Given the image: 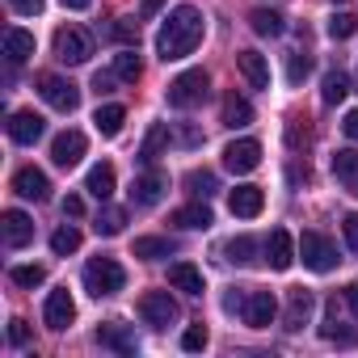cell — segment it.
Wrapping results in <instances>:
<instances>
[{"mask_svg":"<svg viewBox=\"0 0 358 358\" xmlns=\"http://www.w3.org/2000/svg\"><path fill=\"white\" fill-rule=\"evenodd\" d=\"M203 34H207L203 13H199L194 5H177V9L164 13V22H160V30H156V55H160L164 64L186 59V55H194V47L203 43Z\"/></svg>","mask_w":358,"mask_h":358,"instance_id":"1","label":"cell"},{"mask_svg":"<svg viewBox=\"0 0 358 358\" xmlns=\"http://www.w3.org/2000/svg\"><path fill=\"white\" fill-rule=\"evenodd\" d=\"M85 287H89V295H97V299L118 295V291L127 287V270H122L114 257H93V262L85 266Z\"/></svg>","mask_w":358,"mask_h":358,"instance_id":"2","label":"cell"},{"mask_svg":"<svg viewBox=\"0 0 358 358\" xmlns=\"http://www.w3.org/2000/svg\"><path fill=\"white\" fill-rule=\"evenodd\" d=\"M207 72L203 68H190V72H182V76H173L169 80V106L173 110H194L203 97H207Z\"/></svg>","mask_w":358,"mask_h":358,"instance_id":"3","label":"cell"},{"mask_svg":"<svg viewBox=\"0 0 358 358\" xmlns=\"http://www.w3.org/2000/svg\"><path fill=\"white\" fill-rule=\"evenodd\" d=\"M38 93H43V101H47L51 110H59V114H72V110L80 106V89H76L72 80L55 76V72H43V76H38Z\"/></svg>","mask_w":358,"mask_h":358,"instance_id":"4","label":"cell"},{"mask_svg":"<svg viewBox=\"0 0 358 358\" xmlns=\"http://www.w3.org/2000/svg\"><path fill=\"white\" fill-rule=\"evenodd\" d=\"M89 55H93V38L85 34V30H76V26H64V30H55V59L59 64H89Z\"/></svg>","mask_w":358,"mask_h":358,"instance_id":"5","label":"cell"},{"mask_svg":"<svg viewBox=\"0 0 358 358\" xmlns=\"http://www.w3.org/2000/svg\"><path fill=\"white\" fill-rule=\"evenodd\" d=\"M299 257H303V266L316 270V274H329V270L337 266V249H333V241L320 236V232H303V236H299Z\"/></svg>","mask_w":358,"mask_h":358,"instance_id":"6","label":"cell"},{"mask_svg":"<svg viewBox=\"0 0 358 358\" xmlns=\"http://www.w3.org/2000/svg\"><path fill=\"white\" fill-rule=\"evenodd\" d=\"M139 316H143V324H152V329H169L177 316V299L169 295V291H148V295H139Z\"/></svg>","mask_w":358,"mask_h":358,"instance_id":"7","label":"cell"},{"mask_svg":"<svg viewBox=\"0 0 358 358\" xmlns=\"http://www.w3.org/2000/svg\"><path fill=\"white\" fill-rule=\"evenodd\" d=\"M43 320H47V329H55V333H64V329L76 320V299L68 295V287H55V291L47 295V303H43Z\"/></svg>","mask_w":358,"mask_h":358,"instance_id":"8","label":"cell"},{"mask_svg":"<svg viewBox=\"0 0 358 358\" xmlns=\"http://www.w3.org/2000/svg\"><path fill=\"white\" fill-rule=\"evenodd\" d=\"M312 312H316V295L308 291V287H291L287 291V312H282V329H291V333H299L308 320H312Z\"/></svg>","mask_w":358,"mask_h":358,"instance_id":"9","label":"cell"},{"mask_svg":"<svg viewBox=\"0 0 358 358\" xmlns=\"http://www.w3.org/2000/svg\"><path fill=\"white\" fill-rule=\"evenodd\" d=\"M164 194H169V173H160V169H148L143 177H135V186H131V203L135 207H156Z\"/></svg>","mask_w":358,"mask_h":358,"instance_id":"10","label":"cell"},{"mask_svg":"<svg viewBox=\"0 0 358 358\" xmlns=\"http://www.w3.org/2000/svg\"><path fill=\"white\" fill-rule=\"evenodd\" d=\"M85 152H89V139H85L80 131H64V135H55V143H51V160H55L59 169H76V164L85 160Z\"/></svg>","mask_w":358,"mask_h":358,"instance_id":"11","label":"cell"},{"mask_svg":"<svg viewBox=\"0 0 358 358\" xmlns=\"http://www.w3.org/2000/svg\"><path fill=\"white\" fill-rule=\"evenodd\" d=\"M262 164V143L257 139H232L228 148H224V169H232V173H253Z\"/></svg>","mask_w":358,"mask_h":358,"instance_id":"12","label":"cell"},{"mask_svg":"<svg viewBox=\"0 0 358 358\" xmlns=\"http://www.w3.org/2000/svg\"><path fill=\"white\" fill-rule=\"evenodd\" d=\"M241 316H245V324H249V329H266V324L278 316V299H274L270 291H249V295H245Z\"/></svg>","mask_w":358,"mask_h":358,"instance_id":"13","label":"cell"},{"mask_svg":"<svg viewBox=\"0 0 358 358\" xmlns=\"http://www.w3.org/2000/svg\"><path fill=\"white\" fill-rule=\"evenodd\" d=\"M13 194H22V199H30V203H47V194H51L47 173L34 169V164L17 169V173H13Z\"/></svg>","mask_w":358,"mask_h":358,"instance_id":"14","label":"cell"},{"mask_svg":"<svg viewBox=\"0 0 358 358\" xmlns=\"http://www.w3.org/2000/svg\"><path fill=\"white\" fill-rule=\"evenodd\" d=\"M43 131H47V122H43V114H34V110H17L13 118H9V139L13 143H38L43 139Z\"/></svg>","mask_w":358,"mask_h":358,"instance_id":"15","label":"cell"},{"mask_svg":"<svg viewBox=\"0 0 358 358\" xmlns=\"http://www.w3.org/2000/svg\"><path fill=\"white\" fill-rule=\"evenodd\" d=\"M295 257H299V253H295L291 232H287V228H274L270 241H266V262H270V270H291Z\"/></svg>","mask_w":358,"mask_h":358,"instance_id":"16","label":"cell"},{"mask_svg":"<svg viewBox=\"0 0 358 358\" xmlns=\"http://www.w3.org/2000/svg\"><path fill=\"white\" fill-rule=\"evenodd\" d=\"M0 232H5V245H9V249H26V245L34 241V220H30L26 211H5Z\"/></svg>","mask_w":358,"mask_h":358,"instance_id":"17","label":"cell"},{"mask_svg":"<svg viewBox=\"0 0 358 358\" xmlns=\"http://www.w3.org/2000/svg\"><path fill=\"white\" fill-rule=\"evenodd\" d=\"M228 207H232V215H236V220H253V215H262L266 194H262L257 186H236V190L228 194Z\"/></svg>","mask_w":358,"mask_h":358,"instance_id":"18","label":"cell"},{"mask_svg":"<svg viewBox=\"0 0 358 358\" xmlns=\"http://www.w3.org/2000/svg\"><path fill=\"white\" fill-rule=\"evenodd\" d=\"M169 287L186 291V295H203V291H207V278H203V270H199V266L177 262V266H169Z\"/></svg>","mask_w":358,"mask_h":358,"instance_id":"19","label":"cell"},{"mask_svg":"<svg viewBox=\"0 0 358 358\" xmlns=\"http://www.w3.org/2000/svg\"><path fill=\"white\" fill-rule=\"evenodd\" d=\"M97 341H101L106 350H114V354H135V350H139V341H135V333H131L127 324H118V320H110V324H101V329H97Z\"/></svg>","mask_w":358,"mask_h":358,"instance_id":"20","label":"cell"},{"mask_svg":"<svg viewBox=\"0 0 358 358\" xmlns=\"http://www.w3.org/2000/svg\"><path fill=\"white\" fill-rule=\"evenodd\" d=\"M173 224L186 228V232H207V228L215 224V215H211L207 199H199V203H190V207H182V211H173Z\"/></svg>","mask_w":358,"mask_h":358,"instance_id":"21","label":"cell"},{"mask_svg":"<svg viewBox=\"0 0 358 358\" xmlns=\"http://www.w3.org/2000/svg\"><path fill=\"white\" fill-rule=\"evenodd\" d=\"M236 68H241V76H245L253 89H270V64H266V55L241 51V55H236Z\"/></svg>","mask_w":358,"mask_h":358,"instance_id":"22","label":"cell"},{"mask_svg":"<svg viewBox=\"0 0 358 358\" xmlns=\"http://www.w3.org/2000/svg\"><path fill=\"white\" fill-rule=\"evenodd\" d=\"M85 190H89L97 203H110V199H114V169H110V164H93L89 177H85Z\"/></svg>","mask_w":358,"mask_h":358,"instance_id":"23","label":"cell"},{"mask_svg":"<svg viewBox=\"0 0 358 358\" xmlns=\"http://www.w3.org/2000/svg\"><path fill=\"white\" fill-rule=\"evenodd\" d=\"M320 337H324V341H337V345H358V333L337 320V299L329 303V312H324V320H320Z\"/></svg>","mask_w":358,"mask_h":358,"instance_id":"24","label":"cell"},{"mask_svg":"<svg viewBox=\"0 0 358 358\" xmlns=\"http://www.w3.org/2000/svg\"><path fill=\"white\" fill-rule=\"evenodd\" d=\"M5 55H9V64H26L30 55H34V34L30 30H5Z\"/></svg>","mask_w":358,"mask_h":358,"instance_id":"25","label":"cell"},{"mask_svg":"<svg viewBox=\"0 0 358 358\" xmlns=\"http://www.w3.org/2000/svg\"><path fill=\"white\" fill-rule=\"evenodd\" d=\"M333 173H337V182L350 194H358V152H337L333 156Z\"/></svg>","mask_w":358,"mask_h":358,"instance_id":"26","label":"cell"},{"mask_svg":"<svg viewBox=\"0 0 358 358\" xmlns=\"http://www.w3.org/2000/svg\"><path fill=\"white\" fill-rule=\"evenodd\" d=\"M345 93H350V76H345L341 68H329V72H324V85H320V97H324V106H337V101H345Z\"/></svg>","mask_w":358,"mask_h":358,"instance_id":"27","label":"cell"},{"mask_svg":"<svg viewBox=\"0 0 358 358\" xmlns=\"http://www.w3.org/2000/svg\"><path fill=\"white\" fill-rule=\"evenodd\" d=\"M249 122H253V106H249L245 97L228 93V97H224V127L236 131V127H249Z\"/></svg>","mask_w":358,"mask_h":358,"instance_id":"28","label":"cell"},{"mask_svg":"<svg viewBox=\"0 0 358 358\" xmlns=\"http://www.w3.org/2000/svg\"><path fill=\"white\" fill-rule=\"evenodd\" d=\"M93 122H97V131L106 135V139H114L118 131H122V122H127V110L122 106H97V114H93Z\"/></svg>","mask_w":358,"mask_h":358,"instance_id":"29","label":"cell"},{"mask_svg":"<svg viewBox=\"0 0 358 358\" xmlns=\"http://www.w3.org/2000/svg\"><path fill=\"white\" fill-rule=\"evenodd\" d=\"M257 253H266V245H257L253 236H236V241H228V262H236V266H253Z\"/></svg>","mask_w":358,"mask_h":358,"instance_id":"30","label":"cell"},{"mask_svg":"<svg viewBox=\"0 0 358 358\" xmlns=\"http://www.w3.org/2000/svg\"><path fill=\"white\" fill-rule=\"evenodd\" d=\"M249 26H253V34H262V38H278V34H282V17H278L274 9H253V13H249Z\"/></svg>","mask_w":358,"mask_h":358,"instance_id":"31","label":"cell"},{"mask_svg":"<svg viewBox=\"0 0 358 358\" xmlns=\"http://www.w3.org/2000/svg\"><path fill=\"white\" fill-rule=\"evenodd\" d=\"M164 143H169V127H164V122H156V127L148 131L143 148H139V160H143V164H156V156L164 152Z\"/></svg>","mask_w":358,"mask_h":358,"instance_id":"32","label":"cell"},{"mask_svg":"<svg viewBox=\"0 0 358 358\" xmlns=\"http://www.w3.org/2000/svg\"><path fill=\"white\" fill-rule=\"evenodd\" d=\"M93 228H97V236H118V232L127 228V211H122V207H101Z\"/></svg>","mask_w":358,"mask_h":358,"instance_id":"33","label":"cell"},{"mask_svg":"<svg viewBox=\"0 0 358 358\" xmlns=\"http://www.w3.org/2000/svg\"><path fill=\"white\" fill-rule=\"evenodd\" d=\"M169 253H173V241H164V236H139L135 241V257H143V262H160Z\"/></svg>","mask_w":358,"mask_h":358,"instance_id":"34","label":"cell"},{"mask_svg":"<svg viewBox=\"0 0 358 358\" xmlns=\"http://www.w3.org/2000/svg\"><path fill=\"white\" fill-rule=\"evenodd\" d=\"M139 72H143V64H139V55H135V47H127L122 55H114V76H118V80H127V85H135V80H139Z\"/></svg>","mask_w":358,"mask_h":358,"instance_id":"35","label":"cell"},{"mask_svg":"<svg viewBox=\"0 0 358 358\" xmlns=\"http://www.w3.org/2000/svg\"><path fill=\"white\" fill-rule=\"evenodd\" d=\"M186 186H190L194 199H211V194L220 190V182H215V173H211V169H194V173L186 177Z\"/></svg>","mask_w":358,"mask_h":358,"instance_id":"36","label":"cell"},{"mask_svg":"<svg viewBox=\"0 0 358 358\" xmlns=\"http://www.w3.org/2000/svg\"><path fill=\"white\" fill-rule=\"evenodd\" d=\"M80 249V232L68 224V228H55L51 232V253H59V257H68V253H76Z\"/></svg>","mask_w":358,"mask_h":358,"instance_id":"37","label":"cell"},{"mask_svg":"<svg viewBox=\"0 0 358 358\" xmlns=\"http://www.w3.org/2000/svg\"><path fill=\"white\" fill-rule=\"evenodd\" d=\"M9 278H13L17 287H30V291H34V287H43V282H47V270H43V266H13V270H9Z\"/></svg>","mask_w":358,"mask_h":358,"instance_id":"38","label":"cell"},{"mask_svg":"<svg viewBox=\"0 0 358 358\" xmlns=\"http://www.w3.org/2000/svg\"><path fill=\"white\" fill-rule=\"evenodd\" d=\"M110 34H114L122 47H139V22H135V17H118Z\"/></svg>","mask_w":358,"mask_h":358,"instance_id":"39","label":"cell"},{"mask_svg":"<svg viewBox=\"0 0 358 358\" xmlns=\"http://www.w3.org/2000/svg\"><path fill=\"white\" fill-rule=\"evenodd\" d=\"M358 30V17L354 13H333L329 17V38H350Z\"/></svg>","mask_w":358,"mask_h":358,"instance_id":"40","label":"cell"},{"mask_svg":"<svg viewBox=\"0 0 358 358\" xmlns=\"http://www.w3.org/2000/svg\"><path fill=\"white\" fill-rule=\"evenodd\" d=\"M308 72H312V59H308V55H299V51L287 55V80H291V85H303Z\"/></svg>","mask_w":358,"mask_h":358,"instance_id":"41","label":"cell"},{"mask_svg":"<svg viewBox=\"0 0 358 358\" xmlns=\"http://www.w3.org/2000/svg\"><path fill=\"white\" fill-rule=\"evenodd\" d=\"M182 350H190V354H194V350H207V329H203V324H190V329L182 333Z\"/></svg>","mask_w":358,"mask_h":358,"instance_id":"42","label":"cell"},{"mask_svg":"<svg viewBox=\"0 0 358 358\" xmlns=\"http://www.w3.org/2000/svg\"><path fill=\"white\" fill-rule=\"evenodd\" d=\"M341 232H345V245H350V253L358 257V211H350V215L341 220Z\"/></svg>","mask_w":358,"mask_h":358,"instance_id":"43","label":"cell"},{"mask_svg":"<svg viewBox=\"0 0 358 358\" xmlns=\"http://www.w3.org/2000/svg\"><path fill=\"white\" fill-rule=\"evenodd\" d=\"M13 5V13H22V17H38L43 9H47V0H9Z\"/></svg>","mask_w":358,"mask_h":358,"instance_id":"44","label":"cell"},{"mask_svg":"<svg viewBox=\"0 0 358 358\" xmlns=\"http://www.w3.org/2000/svg\"><path fill=\"white\" fill-rule=\"evenodd\" d=\"M9 341L13 345H26L30 341V324L26 320H9Z\"/></svg>","mask_w":358,"mask_h":358,"instance_id":"45","label":"cell"},{"mask_svg":"<svg viewBox=\"0 0 358 358\" xmlns=\"http://www.w3.org/2000/svg\"><path fill=\"white\" fill-rule=\"evenodd\" d=\"M64 215L80 220V215H85V199H80V194H68V199H64Z\"/></svg>","mask_w":358,"mask_h":358,"instance_id":"46","label":"cell"},{"mask_svg":"<svg viewBox=\"0 0 358 358\" xmlns=\"http://www.w3.org/2000/svg\"><path fill=\"white\" fill-rule=\"evenodd\" d=\"M341 131H345V139H358V110H350V114H345Z\"/></svg>","mask_w":358,"mask_h":358,"instance_id":"47","label":"cell"},{"mask_svg":"<svg viewBox=\"0 0 358 358\" xmlns=\"http://www.w3.org/2000/svg\"><path fill=\"white\" fill-rule=\"evenodd\" d=\"M114 80H118V76H106V72H97V76H93V89H97V93H110V85H114Z\"/></svg>","mask_w":358,"mask_h":358,"instance_id":"48","label":"cell"},{"mask_svg":"<svg viewBox=\"0 0 358 358\" xmlns=\"http://www.w3.org/2000/svg\"><path fill=\"white\" fill-rule=\"evenodd\" d=\"M345 303H350V312L358 316V282H350V287H345Z\"/></svg>","mask_w":358,"mask_h":358,"instance_id":"49","label":"cell"},{"mask_svg":"<svg viewBox=\"0 0 358 358\" xmlns=\"http://www.w3.org/2000/svg\"><path fill=\"white\" fill-rule=\"evenodd\" d=\"M59 5H64V9H76V13H85V9L93 5V0H59Z\"/></svg>","mask_w":358,"mask_h":358,"instance_id":"50","label":"cell"},{"mask_svg":"<svg viewBox=\"0 0 358 358\" xmlns=\"http://www.w3.org/2000/svg\"><path fill=\"white\" fill-rule=\"evenodd\" d=\"M182 143H199V131L194 127H182Z\"/></svg>","mask_w":358,"mask_h":358,"instance_id":"51","label":"cell"},{"mask_svg":"<svg viewBox=\"0 0 358 358\" xmlns=\"http://www.w3.org/2000/svg\"><path fill=\"white\" fill-rule=\"evenodd\" d=\"M156 9H160V0H143V13H148V17H152Z\"/></svg>","mask_w":358,"mask_h":358,"instance_id":"52","label":"cell"}]
</instances>
